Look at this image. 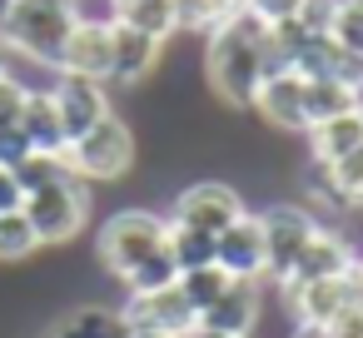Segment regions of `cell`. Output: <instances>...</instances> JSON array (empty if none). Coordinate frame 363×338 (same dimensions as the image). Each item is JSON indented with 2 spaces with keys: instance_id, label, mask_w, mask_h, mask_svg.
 I'll list each match as a JSON object with an SVG mask.
<instances>
[{
  "instance_id": "cell-5",
  "label": "cell",
  "mask_w": 363,
  "mask_h": 338,
  "mask_svg": "<svg viewBox=\"0 0 363 338\" xmlns=\"http://www.w3.org/2000/svg\"><path fill=\"white\" fill-rule=\"evenodd\" d=\"M90 209H95V194H90V184H80L75 174L60 179V184H50V189L26 194V204H21V214L30 219L40 249H65V244H75L80 229L90 224Z\"/></svg>"
},
{
  "instance_id": "cell-18",
  "label": "cell",
  "mask_w": 363,
  "mask_h": 338,
  "mask_svg": "<svg viewBox=\"0 0 363 338\" xmlns=\"http://www.w3.org/2000/svg\"><path fill=\"white\" fill-rule=\"evenodd\" d=\"M21 135H26V140H30V150H40V154H65V150H70L50 85H30L26 110H21Z\"/></svg>"
},
{
  "instance_id": "cell-9",
  "label": "cell",
  "mask_w": 363,
  "mask_h": 338,
  "mask_svg": "<svg viewBox=\"0 0 363 338\" xmlns=\"http://www.w3.org/2000/svg\"><path fill=\"white\" fill-rule=\"evenodd\" d=\"M120 313L130 323V333H169V338H189L199 313L189 308V298L179 293V283L160 288V293H125Z\"/></svg>"
},
{
  "instance_id": "cell-15",
  "label": "cell",
  "mask_w": 363,
  "mask_h": 338,
  "mask_svg": "<svg viewBox=\"0 0 363 338\" xmlns=\"http://www.w3.org/2000/svg\"><path fill=\"white\" fill-rule=\"evenodd\" d=\"M249 110L269 130H279V135H308V125H303V75L298 70L264 75V85H259V95H254Z\"/></svg>"
},
{
  "instance_id": "cell-19",
  "label": "cell",
  "mask_w": 363,
  "mask_h": 338,
  "mask_svg": "<svg viewBox=\"0 0 363 338\" xmlns=\"http://www.w3.org/2000/svg\"><path fill=\"white\" fill-rule=\"evenodd\" d=\"M358 145H363V110H348V115L308 130V159H318V164H333Z\"/></svg>"
},
{
  "instance_id": "cell-37",
  "label": "cell",
  "mask_w": 363,
  "mask_h": 338,
  "mask_svg": "<svg viewBox=\"0 0 363 338\" xmlns=\"http://www.w3.org/2000/svg\"><path fill=\"white\" fill-rule=\"evenodd\" d=\"M353 288H358V303H363V254H358V264H353Z\"/></svg>"
},
{
  "instance_id": "cell-36",
  "label": "cell",
  "mask_w": 363,
  "mask_h": 338,
  "mask_svg": "<svg viewBox=\"0 0 363 338\" xmlns=\"http://www.w3.org/2000/svg\"><path fill=\"white\" fill-rule=\"evenodd\" d=\"M284 338H328V328H313V323H289Z\"/></svg>"
},
{
  "instance_id": "cell-38",
  "label": "cell",
  "mask_w": 363,
  "mask_h": 338,
  "mask_svg": "<svg viewBox=\"0 0 363 338\" xmlns=\"http://www.w3.org/2000/svg\"><path fill=\"white\" fill-rule=\"evenodd\" d=\"M189 338H239V333H214V328H199V323H194V333H189Z\"/></svg>"
},
{
  "instance_id": "cell-10",
  "label": "cell",
  "mask_w": 363,
  "mask_h": 338,
  "mask_svg": "<svg viewBox=\"0 0 363 338\" xmlns=\"http://www.w3.org/2000/svg\"><path fill=\"white\" fill-rule=\"evenodd\" d=\"M214 264L229 278H249V283H269V254H264V224L254 209H244L219 239H214Z\"/></svg>"
},
{
  "instance_id": "cell-30",
  "label": "cell",
  "mask_w": 363,
  "mask_h": 338,
  "mask_svg": "<svg viewBox=\"0 0 363 338\" xmlns=\"http://www.w3.org/2000/svg\"><path fill=\"white\" fill-rule=\"evenodd\" d=\"M26 95H30V85L16 75V70H6L0 75V135L6 130H16L21 125V110H26Z\"/></svg>"
},
{
  "instance_id": "cell-42",
  "label": "cell",
  "mask_w": 363,
  "mask_h": 338,
  "mask_svg": "<svg viewBox=\"0 0 363 338\" xmlns=\"http://www.w3.org/2000/svg\"><path fill=\"white\" fill-rule=\"evenodd\" d=\"M130 338H169V333H130Z\"/></svg>"
},
{
  "instance_id": "cell-24",
  "label": "cell",
  "mask_w": 363,
  "mask_h": 338,
  "mask_svg": "<svg viewBox=\"0 0 363 338\" xmlns=\"http://www.w3.org/2000/svg\"><path fill=\"white\" fill-rule=\"evenodd\" d=\"M164 249H169V259H174V269H179V274L214 264V234H199V229H174V224H169Z\"/></svg>"
},
{
  "instance_id": "cell-35",
  "label": "cell",
  "mask_w": 363,
  "mask_h": 338,
  "mask_svg": "<svg viewBox=\"0 0 363 338\" xmlns=\"http://www.w3.org/2000/svg\"><path fill=\"white\" fill-rule=\"evenodd\" d=\"M21 204H26V194H21L11 164H0V214H11V209H21Z\"/></svg>"
},
{
  "instance_id": "cell-8",
  "label": "cell",
  "mask_w": 363,
  "mask_h": 338,
  "mask_svg": "<svg viewBox=\"0 0 363 338\" xmlns=\"http://www.w3.org/2000/svg\"><path fill=\"white\" fill-rule=\"evenodd\" d=\"M274 293H279L289 323H313V328H333V318L358 298L353 274H343V278H313V283H279Z\"/></svg>"
},
{
  "instance_id": "cell-39",
  "label": "cell",
  "mask_w": 363,
  "mask_h": 338,
  "mask_svg": "<svg viewBox=\"0 0 363 338\" xmlns=\"http://www.w3.org/2000/svg\"><path fill=\"white\" fill-rule=\"evenodd\" d=\"M11 70V50H6V40H0V75Z\"/></svg>"
},
{
  "instance_id": "cell-4",
  "label": "cell",
  "mask_w": 363,
  "mask_h": 338,
  "mask_svg": "<svg viewBox=\"0 0 363 338\" xmlns=\"http://www.w3.org/2000/svg\"><path fill=\"white\" fill-rule=\"evenodd\" d=\"M135 159H140V140L120 115H105L65 150V164L80 184H120L135 169Z\"/></svg>"
},
{
  "instance_id": "cell-32",
  "label": "cell",
  "mask_w": 363,
  "mask_h": 338,
  "mask_svg": "<svg viewBox=\"0 0 363 338\" xmlns=\"http://www.w3.org/2000/svg\"><path fill=\"white\" fill-rule=\"evenodd\" d=\"M298 6H303V0H249V11H254L259 21H269V26L294 21V16H298Z\"/></svg>"
},
{
  "instance_id": "cell-11",
  "label": "cell",
  "mask_w": 363,
  "mask_h": 338,
  "mask_svg": "<svg viewBox=\"0 0 363 338\" xmlns=\"http://www.w3.org/2000/svg\"><path fill=\"white\" fill-rule=\"evenodd\" d=\"M50 95H55V110H60V125H65V140L75 145L85 130H95L105 115H115L110 105V90L100 80H80V75H50Z\"/></svg>"
},
{
  "instance_id": "cell-22",
  "label": "cell",
  "mask_w": 363,
  "mask_h": 338,
  "mask_svg": "<svg viewBox=\"0 0 363 338\" xmlns=\"http://www.w3.org/2000/svg\"><path fill=\"white\" fill-rule=\"evenodd\" d=\"M40 254V239H35V229H30V219L21 214V209H11V214H0V264H30Z\"/></svg>"
},
{
  "instance_id": "cell-2",
  "label": "cell",
  "mask_w": 363,
  "mask_h": 338,
  "mask_svg": "<svg viewBox=\"0 0 363 338\" xmlns=\"http://www.w3.org/2000/svg\"><path fill=\"white\" fill-rule=\"evenodd\" d=\"M75 0H16L11 16L0 21V40H6L11 55L55 70L70 30H75Z\"/></svg>"
},
{
  "instance_id": "cell-14",
  "label": "cell",
  "mask_w": 363,
  "mask_h": 338,
  "mask_svg": "<svg viewBox=\"0 0 363 338\" xmlns=\"http://www.w3.org/2000/svg\"><path fill=\"white\" fill-rule=\"evenodd\" d=\"M110 21H75L60 60H55V75H80V80H100L110 85Z\"/></svg>"
},
{
  "instance_id": "cell-27",
  "label": "cell",
  "mask_w": 363,
  "mask_h": 338,
  "mask_svg": "<svg viewBox=\"0 0 363 338\" xmlns=\"http://www.w3.org/2000/svg\"><path fill=\"white\" fill-rule=\"evenodd\" d=\"M169 283H179V269H174L169 249H160L155 259H145L140 269H130V274L120 278L125 293H160V288H169Z\"/></svg>"
},
{
  "instance_id": "cell-41",
  "label": "cell",
  "mask_w": 363,
  "mask_h": 338,
  "mask_svg": "<svg viewBox=\"0 0 363 338\" xmlns=\"http://www.w3.org/2000/svg\"><path fill=\"white\" fill-rule=\"evenodd\" d=\"M11 6H16V0H0V21H6V16H11Z\"/></svg>"
},
{
  "instance_id": "cell-21",
  "label": "cell",
  "mask_w": 363,
  "mask_h": 338,
  "mask_svg": "<svg viewBox=\"0 0 363 338\" xmlns=\"http://www.w3.org/2000/svg\"><path fill=\"white\" fill-rule=\"evenodd\" d=\"M115 21L130 26V30H145L160 45L174 35V6L169 0H115Z\"/></svg>"
},
{
  "instance_id": "cell-7",
  "label": "cell",
  "mask_w": 363,
  "mask_h": 338,
  "mask_svg": "<svg viewBox=\"0 0 363 338\" xmlns=\"http://www.w3.org/2000/svg\"><path fill=\"white\" fill-rule=\"evenodd\" d=\"M249 204H244V194L229 184V179H194V184H184L179 194H174V204H169V224L174 229H199V234H224L239 214H244Z\"/></svg>"
},
{
  "instance_id": "cell-20",
  "label": "cell",
  "mask_w": 363,
  "mask_h": 338,
  "mask_svg": "<svg viewBox=\"0 0 363 338\" xmlns=\"http://www.w3.org/2000/svg\"><path fill=\"white\" fill-rule=\"evenodd\" d=\"M348 110H358V95L348 85H338V80H303V125L308 130H318V125H328V120H338Z\"/></svg>"
},
{
  "instance_id": "cell-23",
  "label": "cell",
  "mask_w": 363,
  "mask_h": 338,
  "mask_svg": "<svg viewBox=\"0 0 363 338\" xmlns=\"http://www.w3.org/2000/svg\"><path fill=\"white\" fill-rule=\"evenodd\" d=\"M11 174H16L21 194H35V189H50V184L70 179V164H65V154H40V150H30Z\"/></svg>"
},
{
  "instance_id": "cell-16",
  "label": "cell",
  "mask_w": 363,
  "mask_h": 338,
  "mask_svg": "<svg viewBox=\"0 0 363 338\" xmlns=\"http://www.w3.org/2000/svg\"><path fill=\"white\" fill-rule=\"evenodd\" d=\"M110 45H115V55H110V85L135 90V85H145V80L160 70L164 45H160V40H150L145 30H130V26L110 21Z\"/></svg>"
},
{
  "instance_id": "cell-29",
  "label": "cell",
  "mask_w": 363,
  "mask_h": 338,
  "mask_svg": "<svg viewBox=\"0 0 363 338\" xmlns=\"http://www.w3.org/2000/svg\"><path fill=\"white\" fill-rule=\"evenodd\" d=\"M328 35H333V45L363 55V0H338V16H333Z\"/></svg>"
},
{
  "instance_id": "cell-25",
  "label": "cell",
  "mask_w": 363,
  "mask_h": 338,
  "mask_svg": "<svg viewBox=\"0 0 363 338\" xmlns=\"http://www.w3.org/2000/svg\"><path fill=\"white\" fill-rule=\"evenodd\" d=\"M229 283H234V278H229L219 264H204V269H189V274H179V293L189 298V308H194V313L214 308V303H219V293H224Z\"/></svg>"
},
{
  "instance_id": "cell-28",
  "label": "cell",
  "mask_w": 363,
  "mask_h": 338,
  "mask_svg": "<svg viewBox=\"0 0 363 338\" xmlns=\"http://www.w3.org/2000/svg\"><path fill=\"white\" fill-rule=\"evenodd\" d=\"M328 174H333V189L343 194V204H348V209H363V145L348 150L343 159H333Z\"/></svg>"
},
{
  "instance_id": "cell-33",
  "label": "cell",
  "mask_w": 363,
  "mask_h": 338,
  "mask_svg": "<svg viewBox=\"0 0 363 338\" xmlns=\"http://www.w3.org/2000/svg\"><path fill=\"white\" fill-rule=\"evenodd\" d=\"M328 338H363V303L353 298L338 318H333V328H328Z\"/></svg>"
},
{
  "instance_id": "cell-3",
  "label": "cell",
  "mask_w": 363,
  "mask_h": 338,
  "mask_svg": "<svg viewBox=\"0 0 363 338\" xmlns=\"http://www.w3.org/2000/svg\"><path fill=\"white\" fill-rule=\"evenodd\" d=\"M169 239V219L160 209H145V204H125L115 209L105 224H100V239H95V259L100 269L120 283L130 269H140L145 259H155Z\"/></svg>"
},
{
  "instance_id": "cell-6",
  "label": "cell",
  "mask_w": 363,
  "mask_h": 338,
  "mask_svg": "<svg viewBox=\"0 0 363 338\" xmlns=\"http://www.w3.org/2000/svg\"><path fill=\"white\" fill-rule=\"evenodd\" d=\"M259 224H264V254H269V288L289 278V269L298 264L303 244L318 234V214L298 199H274L259 209Z\"/></svg>"
},
{
  "instance_id": "cell-26",
  "label": "cell",
  "mask_w": 363,
  "mask_h": 338,
  "mask_svg": "<svg viewBox=\"0 0 363 338\" xmlns=\"http://www.w3.org/2000/svg\"><path fill=\"white\" fill-rule=\"evenodd\" d=\"M169 6H174V35L184 30V35H214L219 30V21L229 16L224 6H219V0H169Z\"/></svg>"
},
{
  "instance_id": "cell-34",
  "label": "cell",
  "mask_w": 363,
  "mask_h": 338,
  "mask_svg": "<svg viewBox=\"0 0 363 338\" xmlns=\"http://www.w3.org/2000/svg\"><path fill=\"white\" fill-rule=\"evenodd\" d=\"M26 154H30V140L21 135V125H16V130H6V135H0V164H11V169H16V164H21Z\"/></svg>"
},
{
  "instance_id": "cell-17",
  "label": "cell",
  "mask_w": 363,
  "mask_h": 338,
  "mask_svg": "<svg viewBox=\"0 0 363 338\" xmlns=\"http://www.w3.org/2000/svg\"><path fill=\"white\" fill-rule=\"evenodd\" d=\"M40 338H130V323L120 313V303L105 298H85L75 308H65Z\"/></svg>"
},
{
  "instance_id": "cell-40",
  "label": "cell",
  "mask_w": 363,
  "mask_h": 338,
  "mask_svg": "<svg viewBox=\"0 0 363 338\" xmlns=\"http://www.w3.org/2000/svg\"><path fill=\"white\" fill-rule=\"evenodd\" d=\"M219 6H224V11H239V6H249V0H219Z\"/></svg>"
},
{
  "instance_id": "cell-12",
  "label": "cell",
  "mask_w": 363,
  "mask_h": 338,
  "mask_svg": "<svg viewBox=\"0 0 363 338\" xmlns=\"http://www.w3.org/2000/svg\"><path fill=\"white\" fill-rule=\"evenodd\" d=\"M358 244L343 234V229H333V224H318V234L303 244V254H298V264L289 269V278L284 283H313V278H343V274H353V264H358ZM279 288V283H274Z\"/></svg>"
},
{
  "instance_id": "cell-1",
  "label": "cell",
  "mask_w": 363,
  "mask_h": 338,
  "mask_svg": "<svg viewBox=\"0 0 363 338\" xmlns=\"http://www.w3.org/2000/svg\"><path fill=\"white\" fill-rule=\"evenodd\" d=\"M264 40H269V21H259L249 6L229 11L219 21V30L204 35V85L219 105H229V110L254 105V95L269 75Z\"/></svg>"
},
{
  "instance_id": "cell-13",
  "label": "cell",
  "mask_w": 363,
  "mask_h": 338,
  "mask_svg": "<svg viewBox=\"0 0 363 338\" xmlns=\"http://www.w3.org/2000/svg\"><path fill=\"white\" fill-rule=\"evenodd\" d=\"M269 313V283H249V278H234L214 308L199 313V328H214V333H239V338H254L259 323Z\"/></svg>"
},
{
  "instance_id": "cell-31",
  "label": "cell",
  "mask_w": 363,
  "mask_h": 338,
  "mask_svg": "<svg viewBox=\"0 0 363 338\" xmlns=\"http://www.w3.org/2000/svg\"><path fill=\"white\" fill-rule=\"evenodd\" d=\"M333 16H338V0H303L294 21H298L308 35H328V30H333Z\"/></svg>"
}]
</instances>
